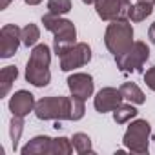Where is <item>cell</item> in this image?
I'll return each instance as SVG.
<instances>
[{"instance_id":"29","label":"cell","mask_w":155,"mask_h":155,"mask_svg":"<svg viewBox=\"0 0 155 155\" xmlns=\"http://www.w3.org/2000/svg\"><path fill=\"white\" fill-rule=\"evenodd\" d=\"M140 2H150V4H155V0H140Z\"/></svg>"},{"instance_id":"15","label":"cell","mask_w":155,"mask_h":155,"mask_svg":"<svg viewBox=\"0 0 155 155\" xmlns=\"http://www.w3.org/2000/svg\"><path fill=\"white\" fill-rule=\"evenodd\" d=\"M151 11H153V4H150V2H139L137 4H133V6H130V9H128V18L131 20V22H142V20H146L150 15H151Z\"/></svg>"},{"instance_id":"16","label":"cell","mask_w":155,"mask_h":155,"mask_svg":"<svg viewBox=\"0 0 155 155\" xmlns=\"http://www.w3.org/2000/svg\"><path fill=\"white\" fill-rule=\"evenodd\" d=\"M119 90H120V93H122L124 101H130L131 104H142V102L146 101V97H144L142 90H140L135 82H124Z\"/></svg>"},{"instance_id":"11","label":"cell","mask_w":155,"mask_h":155,"mask_svg":"<svg viewBox=\"0 0 155 155\" xmlns=\"http://www.w3.org/2000/svg\"><path fill=\"white\" fill-rule=\"evenodd\" d=\"M68 88L73 97L86 101L93 95V77L88 73H73L68 77Z\"/></svg>"},{"instance_id":"14","label":"cell","mask_w":155,"mask_h":155,"mask_svg":"<svg viewBox=\"0 0 155 155\" xmlns=\"http://www.w3.org/2000/svg\"><path fill=\"white\" fill-rule=\"evenodd\" d=\"M18 77V69L17 66H6L0 71V97H8L13 82L17 81Z\"/></svg>"},{"instance_id":"17","label":"cell","mask_w":155,"mask_h":155,"mask_svg":"<svg viewBox=\"0 0 155 155\" xmlns=\"http://www.w3.org/2000/svg\"><path fill=\"white\" fill-rule=\"evenodd\" d=\"M137 110L133 104H120L117 110H113V119L117 124H126L128 120H131L133 117H137Z\"/></svg>"},{"instance_id":"6","label":"cell","mask_w":155,"mask_h":155,"mask_svg":"<svg viewBox=\"0 0 155 155\" xmlns=\"http://www.w3.org/2000/svg\"><path fill=\"white\" fill-rule=\"evenodd\" d=\"M150 122L148 120H135L128 126L124 133V146L133 153H148V140H150Z\"/></svg>"},{"instance_id":"13","label":"cell","mask_w":155,"mask_h":155,"mask_svg":"<svg viewBox=\"0 0 155 155\" xmlns=\"http://www.w3.org/2000/svg\"><path fill=\"white\" fill-rule=\"evenodd\" d=\"M51 137L48 135H38V137H33L22 150L20 153L22 155H35V153H49V148H51Z\"/></svg>"},{"instance_id":"2","label":"cell","mask_w":155,"mask_h":155,"mask_svg":"<svg viewBox=\"0 0 155 155\" xmlns=\"http://www.w3.org/2000/svg\"><path fill=\"white\" fill-rule=\"evenodd\" d=\"M42 24H44V28L48 31H51L55 35V38H53V49H55V53L58 57L75 44V40H77V29H75V26H73L71 20L62 18L58 15L48 13V15L42 17Z\"/></svg>"},{"instance_id":"23","label":"cell","mask_w":155,"mask_h":155,"mask_svg":"<svg viewBox=\"0 0 155 155\" xmlns=\"http://www.w3.org/2000/svg\"><path fill=\"white\" fill-rule=\"evenodd\" d=\"M84 101L79 97H71V120H81L84 117Z\"/></svg>"},{"instance_id":"10","label":"cell","mask_w":155,"mask_h":155,"mask_svg":"<svg viewBox=\"0 0 155 155\" xmlns=\"http://www.w3.org/2000/svg\"><path fill=\"white\" fill-rule=\"evenodd\" d=\"M124 97L120 93V90L117 88H102L95 99H93V106L99 113H108V111H113L117 110L120 104H122Z\"/></svg>"},{"instance_id":"25","label":"cell","mask_w":155,"mask_h":155,"mask_svg":"<svg viewBox=\"0 0 155 155\" xmlns=\"http://www.w3.org/2000/svg\"><path fill=\"white\" fill-rule=\"evenodd\" d=\"M148 37H150V40L155 44V22L150 26V29H148Z\"/></svg>"},{"instance_id":"12","label":"cell","mask_w":155,"mask_h":155,"mask_svg":"<svg viewBox=\"0 0 155 155\" xmlns=\"http://www.w3.org/2000/svg\"><path fill=\"white\" fill-rule=\"evenodd\" d=\"M35 97L26 90H18L9 99V111L17 117H26L29 111H35Z\"/></svg>"},{"instance_id":"28","label":"cell","mask_w":155,"mask_h":155,"mask_svg":"<svg viewBox=\"0 0 155 155\" xmlns=\"http://www.w3.org/2000/svg\"><path fill=\"white\" fill-rule=\"evenodd\" d=\"M82 2H84V4H88V6H90V4H95V2H97V0H82Z\"/></svg>"},{"instance_id":"27","label":"cell","mask_w":155,"mask_h":155,"mask_svg":"<svg viewBox=\"0 0 155 155\" xmlns=\"http://www.w3.org/2000/svg\"><path fill=\"white\" fill-rule=\"evenodd\" d=\"M24 2L28 4V6H37V4H40L42 0H24Z\"/></svg>"},{"instance_id":"3","label":"cell","mask_w":155,"mask_h":155,"mask_svg":"<svg viewBox=\"0 0 155 155\" xmlns=\"http://www.w3.org/2000/svg\"><path fill=\"white\" fill-rule=\"evenodd\" d=\"M104 42H106V48L110 49V53H113V57L130 49V46L133 44V28L128 22V18L111 20V24L106 29Z\"/></svg>"},{"instance_id":"18","label":"cell","mask_w":155,"mask_h":155,"mask_svg":"<svg viewBox=\"0 0 155 155\" xmlns=\"http://www.w3.org/2000/svg\"><path fill=\"white\" fill-rule=\"evenodd\" d=\"M40 38V29L37 24H28L22 28V44L28 48H35Z\"/></svg>"},{"instance_id":"4","label":"cell","mask_w":155,"mask_h":155,"mask_svg":"<svg viewBox=\"0 0 155 155\" xmlns=\"http://www.w3.org/2000/svg\"><path fill=\"white\" fill-rule=\"evenodd\" d=\"M40 120H71V97H44L35 104Z\"/></svg>"},{"instance_id":"7","label":"cell","mask_w":155,"mask_h":155,"mask_svg":"<svg viewBox=\"0 0 155 155\" xmlns=\"http://www.w3.org/2000/svg\"><path fill=\"white\" fill-rule=\"evenodd\" d=\"M90 60H91V48L86 42H77L60 55V69L73 71L77 68L86 66Z\"/></svg>"},{"instance_id":"9","label":"cell","mask_w":155,"mask_h":155,"mask_svg":"<svg viewBox=\"0 0 155 155\" xmlns=\"http://www.w3.org/2000/svg\"><path fill=\"white\" fill-rule=\"evenodd\" d=\"M130 0H97L95 9L97 15L102 20H117V18H128V9H130Z\"/></svg>"},{"instance_id":"5","label":"cell","mask_w":155,"mask_h":155,"mask_svg":"<svg viewBox=\"0 0 155 155\" xmlns=\"http://www.w3.org/2000/svg\"><path fill=\"white\" fill-rule=\"evenodd\" d=\"M150 57V49L146 46V42H133L130 46V49H126L124 53L115 57V62L119 66L120 71L124 73H131V71H142L144 62Z\"/></svg>"},{"instance_id":"24","label":"cell","mask_w":155,"mask_h":155,"mask_svg":"<svg viewBox=\"0 0 155 155\" xmlns=\"http://www.w3.org/2000/svg\"><path fill=\"white\" fill-rule=\"evenodd\" d=\"M144 82H146V86H148L151 91H155V66L150 68V69L144 73Z\"/></svg>"},{"instance_id":"20","label":"cell","mask_w":155,"mask_h":155,"mask_svg":"<svg viewBox=\"0 0 155 155\" xmlns=\"http://www.w3.org/2000/svg\"><path fill=\"white\" fill-rule=\"evenodd\" d=\"M73 148L77 153H93V148H91V139L86 135V133H75L73 139Z\"/></svg>"},{"instance_id":"1","label":"cell","mask_w":155,"mask_h":155,"mask_svg":"<svg viewBox=\"0 0 155 155\" xmlns=\"http://www.w3.org/2000/svg\"><path fill=\"white\" fill-rule=\"evenodd\" d=\"M49 62H51V51L46 44H37L29 55L28 66H26V81L37 88H44L51 81L49 73Z\"/></svg>"},{"instance_id":"8","label":"cell","mask_w":155,"mask_h":155,"mask_svg":"<svg viewBox=\"0 0 155 155\" xmlns=\"http://www.w3.org/2000/svg\"><path fill=\"white\" fill-rule=\"evenodd\" d=\"M22 44V29L15 24H6L0 29V57L9 58Z\"/></svg>"},{"instance_id":"22","label":"cell","mask_w":155,"mask_h":155,"mask_svg":"<svg viewBox=\"0 0 155 155\" xmlns=\"http://www.w3.org/2000/svg\"><path fill=\"white\" fill-rule=\"evenodd\" d=\"M68 11H71V0H48V13L62 17Z\"/></svg>"},{"instance_id":"26","label":"cell","mask_w":155,"mask_h":155,"mask_svg":"<svg viewBox=\"0 0 155 155\" xmlns=\"http://www.w3.org/2000/svg\"><path fill=\"white\" fill-rule=\"evenodd\" d=\"M11 2H13V0H0V9H6Z\"/></svg>"},{"instance_id":"21","label":"cell","mask_w":155,"mask_h":155,"mask_svg":"<svg viewBox=\"0 0 155 155\" xmlns=\"http://www.w3.org/2000/svg\"><path fill=\"white\" fill-rule=\"evenodd\" d=\"M22 130H24V117H17V115H13L11 124H9V135H11L13 150H17V146H18V140H20V135H22Z\"/></svg>"},{"instance_id":"19","label":"cell","mask_w":155,"mask_h":155,"mask_svg":"<svg viewBox=\"0 0 155 155\" xmlns=\"http://www.w3.org/2000/svg\"><path fill=\"white\" fill-rule=\"evenodd\" d=\"M75 148H73V142L66 137H58V139H53L51 140V148H49V153H55V155H68L71 153Z\"/></svg>"}]
</instances>
